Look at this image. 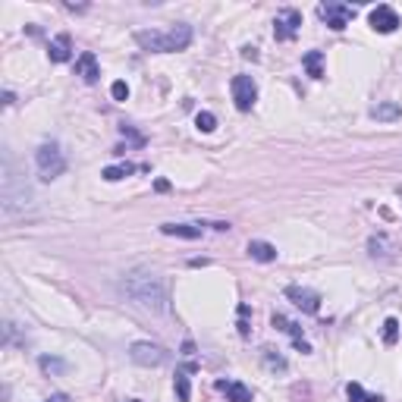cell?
Wrapping results in <instances>:
<instances>
[{
    "instance_id": "21",
    "label": "cell",
    "mask_w": 402,
    "mask_h": 402,
    "mask_svg": "<svg viewBox=\"0 0 402 402\" xmlns=\"http://www.w3.org/2000/svg\"><path fill=\"white\" fill-rule=\"evenodd\" d=\"M396 339H399V320H396V318H387V320H383V343L393 345Z\"/></svg>"
},
{
    "instance_id": "3",
    "label": "cell",
    "mask_w": 402,
    "mask_h": 402,
    "mask_svg": "<svg viewBox=\"0 0 402 402\" xmlns=\"http://www.w3.org/2000/svg\"><path fill=\"white\" fill-rule=\"evenodd\" d=\"M135 41L142 50L148 54H176V50H186L192 44V25L176 22L167 31H135Z\"/></svg>"
},
{
    "instance_id": "25",
    "label": "cell",
    "mask_w": 402,
    "mask_h": 402,
    "mask_svg": "<svg viewBox=\"0 0 402 402\" xmlns=\"http://www.w3.org/2000/svg\"><path fill=\"white\" fill-rule=\"evenodd\" d=\"M110 94H113V100H126L129 98V85H126V82H113Z\"/></svg>"
},
{
    "instance_id": "4",
    "label": "cell",
    "mask_w": 402,
    "mask_h": 402,
    "mask_svg": "<svg viewBox=\"0 0 402 402\" xmlns=\"http://www.w3.org/2000/svg\"><path fill=\"white\" fill-rule=\"evenodd\" d=\"M35 167H38V173H41L44 182L63 176V170H66V157H63L60 144H57V142H44L41 148L35 151Z\"/></svg>"
},
{
    "instance_id": "7",
    "label": "cell",
    "mask_w": 402,
    "mask_h": 402,
    "mask_svg": "<svg viewBox=\"0 0 402 402\" xmlns=\"http://www.w3.org/2000/svg\"><path fill=\"white\" fill-rule=\"evenodd\" d=\"M352 16H355V6H345V3H324L320 6V19H324L333 31H343L345 25L352 22Z\"/></svg>"
},
{
    "instance_id": "1",
    "label": "cell",
    "mask_w": 402,
    "mask_h": 402,
    "mask_svg": "<svg viewBox=\"0 0 402 402\" xmlns=\"http://www.w3.org/2000/svg\"><path fill=\"white\" fill-rule=\"evenodd\" d=\"M119 292L129 302H135L144 311L163 314L170 311V295H167V283L148 267H132L119 276Z\"/></svg>"
},
{
    "instance_id": "17",
    "label": "cell",
    "mask_w": 402,
    "mask_h": 402,
    "mask_svg": "<svg viewBox=\"0 0 402 402\" xmlns=\"http://www.w3.org/2000/svg\"><path fill=\"white\" fill-rule=\"evenodd\" d=\"M371 117H374V119H383V123H393V119L402 117V107L393 104V100H383V104H377L374 110H371Z\"/></svg>"
},
{
    "instance_id": "10",
    "label": "cell",
    "mask_w": 402,
    "mask_h": 402,
    "mask_svg": "<svg viewBox=\"0 0 402 402\" xmlns=\"http://www.w3.org/2000/svg\"><path fill=\"white\" fill-rule=\"evenodd\" d=\"M371 29L380 31V35H389V31L399 29V16H396L393 6H374L371 10Z\"/></svg>"
},
{
    "instance_id": "20",
    "label": "cell",
    "mask_w": 402,
    "mask_h": 402,
    "mask_svg": "<svg viewBox=\"0 0 402 402\" xmlns=\"http://www.w3.org/2000/svg\"><path fill=\"white\" fill-rule=\"evenodd\" d=\"M383 248H389V251H393V245H389V239H387V236H371V242H368V251H371V255H374V258H389Z\"/></svg>"
},
{
    "instance_id": "5",
    "label": "cell",
    "mask_w": 402,
    "mask_h": 402,
    "mask_svg": "<svg viewBox=\"0 0 402 402\" xmlns=\"http://www.w3.org/2000/svg\"><path fill=\"white\" fill-rule=\"evenodd\" d=\"M129 358L142 368H161L167 362V349L157 343H132L129 345Z\"/></svg>"
},
{
    "instance_id": "11",
    "label": "cell",
    "mask_w": 402,
    "mask_h": 402,
    "mask_svg": "<svg viewBox=\"0 0 402 402\" xmlns=\"http://www.w3.org/2000/svg\"><path fill=\"white\" fill-rule=\"evenodd\" d=\"M75 75H82V79L88 82V85H94V82L100 79V66H98V57L94 54H82L79 60H75Z\"/></svg>"
},
{
    "instance_id": "24",
    "label": "cell",
    "mask_w": 402,
    "mask_h": 402,
    "mask_svg": "<svg viewBox=\"0 0 402 402\" xmlns=\"http://www.w3.org/2000/svg\"><path fill=\"white\" fill-rule=\"evenodd\" d=\"M195 126H198L201 132H214V129H217V117H214V113H207V110H201L198 117H195Z\"/></svg>"
},
{
    "instance_id": "15",
    "label": "cell",
    "mask_w": 402,
    "mask_h": 402,
    "mask_svg": "<svg viewBox=\"0 0 402 402\" xmlns=\"http://www.w3.org/2000/svg\"><path fill=\"white\" fill-rule=\"evenodd\" d=\"M163 236H179V239H198L204 232L201 223H163L161 226Z\"/></svg>"
},
{
    "instance_id": "18",
    "label": "cell",
    "mask_w": 402,
    "mask_h": 402,
    "mask_svg": "<svg viewBox=\"0 0 402 402\" xmlns=\"http://www.w3.org/2000/svg\"><path fill=\"white\" fill-rule=\"evenodd\" d=\"M345 396H349V402H383V396H374V393H364L362 383L352 380L349 387H345Z\"/></svg>"
},
{
    "instance_id": "29",
    "label": "cell",
    "mask_w": 402,
    "mask_h": 402,
    "mask_svg": "<svg viewBox=\"0 0 402 402\" xmlns=\"http://www.w3.org/2000/svg\"><path fill=\"white\" fill-rule=\"evenodd\" d=\"M242 57L245 60H258V47H242Z\"/></svg>"
},
{
    "instance_id": "27",
    "label": "cell",
    "mask_w": 402,
    "mask_h": 402,
    "mask_svg": "<svg viewBox=\"0 0 402 402\" xmlns=\"http://www.w3.org/2000/svg\"><path fill=\"white\" fill-rule=\"evenodd\" d=\"M239 333L248 336V305H239Z\"/></svg>"
},
{
    "instance_id": "14",
    "label": "cell",
    "mask_w": 402,
    "mask_h": 402,
    "mask_svg": "<svg viewBox=\"0 0 402 402\" xmlns=\"http://www.w3.org/2000/svg\"><path fill=\"white\" fill-rule=\"evenodd\" d=\"M47 57L54 63H66L69 57H73V38H69V35H57L54 41H50V47H47Z\"/></svg>"
},
{
    "instance_id": "22",
    "label": "cell",
    "mask_w": 402,
    "mask_h": 402,
    "mask_svg": "<svg viewBox=\"0 0 402 402\" xmlns=\"http://www.w3.org/2000/svg\"><path fill=\"white\" fill-rule=\"evenodd\" d=\"M132 170H135V167H132V163H119V167H107V170H104V179H107V182H117V179H123V176H129Z\"/></svg>"
},
{
    "instance_id": "19",
    "label": "cell",
    "mask_w": 402,
    "mask_h": 402,
    "mask_svg": "<svg viewBox=\"0 0 402 402\" xmlns=\"http://www.w3.org/2000/svg\"><path fill=\"white\" fill-rule=\"evenodd\" d=\"M320 63H324V54H320V50H311V54H305V69L314 75V79H320V75H324Z\"/></svg>"
},
{
    "instance_id": "26",
    "label": "cell",
    "mask_w": 402,
    "mask_h": 402,
    "mask_svg": "<svg viewBox=\"0 0 402 402\" xmlns=\"http://www.w3.org/2000/svg\"><path fill=\"white\" fill-rule=\"evenodd\" d=\"M261 352H264V358H267V362H270V364H274V368L286 371V358H280V355H276V352H274V349H261Z\"/></svg>"
},
{
    "instance_id": "9",
    "label": "cell",
    "mask_w": 402,
    "mask_h": 402,
    "mask_svg": "<svg viewBox=\"0 0 402 402\" xmlns=\"http://www.w3.org/2000/svg\"><path fill=\"white\" fill-rule=\"evenodd\" d=\"M286 299L292 302L295 308H302L305 314H318L320 311V295L314 289H305V286H286Z\"/></svg>"
},
{
    "instance_id": "6",
    "label": "cell",
    "mask_w": 402,
    "mask_h": 402,
    "mask_svg": "<svg viewBox=\"0 0 402 402\" xmlns=\"http://www.w3.org/2000/svg\"><path fill=\"white\" fill-rule=\"evenodd\" d=\"M232 100H236V107L242 113H248L251 107H255V100H258V85H255V79L251 75H232Z\"/></svg>"
},
{
    "instance_id": "2",
    "label": "cell",
    "mask_w": 402,
    "mask_h": 402,
    "mask_svg": "<svg viewBox=\"0 0 402 402\" xmlns=\"http://www.w3.org/2000/svg\"><path fill=\"white\" fill-rule=\"evenodd\" d=\"M0 207H3L6 217H16L25 207H31V188L25 186V179H19L16 170H13L10 154L3 157V167H0Z\"/></svg>"
},
{
    "instance_id": "8",
    "label": "cell",
    "mask_w": 402,
    "mask_h": 402,
    "mask_svg": "<svg viewBox=\"0 0 402 402\" xmlns=\"http://www.w3.org/2000/svg\"><path fill=\"white\" fill-rule=\"evenodd\" d=\"M299 25H302V13L299 10L276 13V19H274V38H276V41H292L295 31H299Z\"/></svg>"
},
{
    "instance_id": "31",
    "label": "cell",
    "mask_w": 402,
    "mask_h": 402,
    "mask_svg": "<svg viewBox=\"0 0 402 402\" xmlns=\"http://www.w3.org/2000/svg\"><path fill=\"white\" fill-rule=\"evenodd\" d=\"M126 402H138V399H126Z\"/></svg>"
},
{
    "instance_id": "12",
    "label": "cell",
    "mask_w": 402,
    "mask_h": 402,
    "mask_svg": "<svg viewBox=\"0 0 402 402\" xmlns=\"http://www.w3.org/2000/svg\"><path fill=\"white\" fill-rule=\"evenodd\" d=\"M274 327H276V330H283V333H289L299 352H311V345H308L305 336H302V327H299V324H292V320L283 318V314H274Z\"/></svg>"
},
{
    "instance_id": "23",
    "label": "cell",
    "mask_w": 402,
    "mask_h": 402,
    "mask_svg": "<svg viewBox=\"0 0 402 402\" xmlns=\"http://www.w3.org/2000/svg\"><path fill=\"white\" fill-rule=\"evenodd\" d=\"M176 393H179L182 402L192 399V387H188V374H186V371H179V374H176Z\"/></svg>"
},
{
    "instance_id": "30",
    "label": "cell",
    "mask_w": 402,
    "mask_h": 402,
    "mask_svg": "<svg viewBox=\"0 0 402 402\" xmlns=\"http://www.w3.org/2000/svg\"><path fill=\"white\" fill-rule=\"evenodd\" d=\"M44 402H73V399H69L66 393H54V396H50V399H44Z\"/></svg>"
},
{
    "instance_id": "16",
    "label": "cell",
    "mask_w": 402,
    "mask_h": 402,
    "mask_svg": "<svg viewBox=\"0 0 402 402\" xmlns=\"http://www.w3.org/2000/svg\"><path fill=\"white\" fill-rule=\"evenodd\" d=\"M248 255L255 258V261H261V264L276 261V248L270 242H261V239H251L248 242Z\"/></svg>"
},
{
    "instance_id": "28",
    "label": "cell",
    "mask_w": 402,
    "mask_h": 402,
    "mask_svg": "<svg viewBox=\"0 0 402 402\" xmlns=\"http://www.w3.org/2000/svg\"><path fill=\"white\" fill-rule=\"evenodd\" d=\"M41 368H44V371H60L63 362H50V358H41Z\"/></svg>"
},
{
    "instance_id": "13",
    "label": "cell",
    "mask_w": 402,
    "mask_h": 402,
    "mask_svg": "<svg viewBox=\"0 0 402 402\" xmlns=\"http://www.w3.org/2000/svg\"><path fill=\"white\" fill-rule=\"evenodd\" d=\"M217 389L226 393L230 402H251V389L245 387V383H239V380H217Z\"/></svg>"
}]
</instances>
